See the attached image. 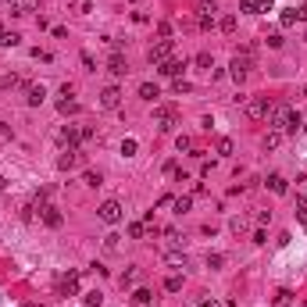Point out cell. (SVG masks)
<instances>
[{"label":"cell","mask_w":307,"mask_h":307,"mask_svg":"<svg viewBox=\"0 0 307 307\" xmlns=\"http://www.w3.org/2000/svg\"><path fill=\"white\" fill-rule=\"evenodd\" d=\"M268 47H271V50H279V47H282V36H279V33H271V36H268Z\"/></svg>","instance_id":"cell-39"},{"label":"cell","mask_w":307,"mask_h":307,"mask_svg":"<svg viewBox=\"0 0 307 307\" xmlns=\"http://www.w3.org/2000/svg\"><path fill=\"white\" fill-rule=\"evenodd\" d=\"M7 7H11V14H33V11H39V0H7Z\"/></svg>","instance_id":"cell-8"},{"label":"cell","mask_w":307,"mask_h":307,"mask_svg":"<svg viewBox=\"0 0 307 307\" xmlns=\"http://www.w3.org/2000/svg\"><path fill=\"white\" fill-rule=\"evenodd\" d=\"M304 136H307V125H304Z\"/></svg>","instance_id":"cell-51"},{"label":"cell","mask_w":307,"mask_h":307,"mask_svg":"<svg viewBox=\"0 0 307 307\" xmlns=\"http://www.w3.org/2000/svg\"><path fill=\"white\" fill-rule=\"evenodd\" d=\"M0 190H7V179H4V175H0Z\"/></svg>","instance_id":"cell-48"},{"label":"cell","mask_w":307,"mask_h":307,"mask_svg":"<svg viewBox=\"0 0 307 307\" xmlns=\"http://www.w3.org/2000/svg\"><path fill=\"white\" fill-rule=\"evenodd\" d=\"M304 14H307V11H293V7H289V11H282V25H297V22L304 18Z\"/></svg>","instance_id":"cell-22"},{"label":"cell","mask_w":307,"mask_h":307,"mask_svg":"<svg viewBox=\"0 0 307 307\" xmlns=\"http://www.w3.org/2000/svg\"><path fill=\"white\" fill-rule=\"evenodd\" d=\"M222 265H225V254H207V268L211 271H218Z\"/></svg>","instance_id":"cell-28"},{"label":"cell","mask_w":307,"mask_h":307,"mask_svg":"<svg viewBox=\"0 0 307 307\" xmlns=\"http://www.w3.org/2000/svg\"><path fill=\"white\" fill-rule=\"evenodd\" d=\"M243 11H247V14H257V0H243V4H239Z\"/></svg>","instance_id":"cell-43"},{"label":"cell","mask_w":307,"mask_h":307,"mask_svg":"<svg viewBox=\"0 0 307 307\" xmlns=\"http://www.w3.org/2000/svg\"><path fill=\"white\" fill-rule=\"evenodd\" d=\"M175 147H179V154H182V150H193V140H190V136H179Z\"/></svg>","instance_id":"cell-36"},{"label":"cell","mask_w":307,"mask_h":307,"mask_svg":"<svg viewBox=\"0 0 307 307\" xmlns=\"http://www.w3.org/2000/svg\"><path fill=\"white\" fill-rule=\"evenodd\" d=\"M289 111H293V107H286V104H275V107H271V115H268V125L282 132V129H286V118H289Z\"/></svg>","instance_id":"cell-6"},{"label":"cell","mask_w":307,"mask_h":307,"mask_svg":"<svg viewBox=\"0 0 307 307\" xmlns=\"http://www.w3.org/2000/svg\"><path fill=\"white\" fill-rule=\"evenodd\" d=\"M200 4H204V7H214V4H218V0H200Z\"/></svg>","instance_id":"cell-47"},{"label":"cell","mask_w":307,"mask_h":307,"mask_svg":"<svg viewBox=\"0 0 307 307\" xmlns=\"http://www.w3.org/2000/svg\"><path fill=\"white\" fill-rule=\"evenodd\" d=\"M100 300H104V297L93 289V293H86V300H82V304H86V307H100Z\"/></svg>","instance_id":"cell-34"},{"label":"cell","mask_w":307,"mask_h":307,"mask_svg":"<svg viewBox=\"0 0 307 307\" xmlns=\"http://www.w3.org/2000/svg\"><path fill=\"white\" fill-rule=\"evenodd\" d=\"M182 68H186V61H179V57H168L164 65H157V72H161V75H168V79H179Z\"/></svg>","instance_id":"cell-9"},{"label":"cell","mask_w":307,"mask_h":307,"mask_svg":"<svg viewBox=\"0 0 307 307\" xmlns=\"http://www.w3.org/2000/svg\"><path fill=\"white\" fill-rule=\"evenodd\" d=\"M268 190H271L275 196H286V193H289V182H286L282 175H268Z\"/></svg>","instance_id":"cell-12"},{"label":"cell","mask_w":307,"mask_h":307,"mask_svg":"<svg viewBox=\"0 0 307 307\" xmlns=\"http://www.w3.org/2000/svg\"><path fill=\"white\" fill-rule=\"evenodd\" d=\"M229 229H232L236 236H239V232H247V229H250V218H243V214H236V218L229 222Z\"/></svg>","instance_id":"cell-19"},{"label":"cell","mask_w":307,"mask_h":307,"mask_svg":"<svg viewBox=\"0 0 307 307\" xmlns=\"http://www.w3.org/2000/svg\"><path fill=\"white\" fill-rule=\"evenodd\" d=\"M14 43H18V33H11V29L0 25V47H14Z\"/></svg>","instance_id":"cell-20"},{"label":"cell","mask_w":307,"mask_h":307,"mask_svg":"<svg viewBox=\"0 0 307 307\" xmlns=\"http://www.w3.org/2000/svg\"><path fill=\"white\" fill-rule=\"evenodd\" d=\"M82 182H86V186H93V190H97V186H100V172H86V175H82Z\"/></svg>","instance_id":"cell-33"},{"label":"cell","mask_w":307,"mask_h":307,"mask_svg":"<svg viewBox=\"0 0 307 307\" xmlns=\"http://www.w3.org/2000/svg\"><path fill=\"white\" fill-rule=\"evenodd\" d=\"M196 307H218V300H214V297H200V300H196Z\"/></svg>","instance_id":"cell-44"},{"label":"cell","mask_w":307,"mask_h":307,"mask_svg":"<svg viewBox=\"0 0 307 307\" xmlns=\"http://www.w3.org/2000/svg\"><path fill=\"white\" fill-rule=\"evenodd\" d=\"M14 86H22L18 75H4V79H0V89H14Z\"/></svg>","instance_id":"cell-30"},{"label":"cell","mask_w":307,"mask_h":307,"mask_svg":"<svg viewBox=\"0 0 307 307\" xmlns=\"http://www.w3.org/2000/svg\"><path fill=\"white\" fill-rule=\"evenodd\" d=\"M79 164H82V150L79 147H68V154H61V157H57L61 172H72V168H79Z\"/></svg>","instance_id":"cell-5"},{"label":"cell","mask_w":307,"mask_h":307,"mask_svg":"<svg viewBox=\"0 0 307 307\" xmlns=\"http://www.w3.org/2000/svg\"><path fill=\"white\" fill-rule=\"evenodd\" d=\"M175 204V214H186L190 207H193V200H190V196H179V200H172Z\"/></svg>","instance_id":"cell-29"},{"label":"cell","mask_w":307,"mask_h":307,"mask_svg":"<svg viewBox=\"0 0 307 307\" xmlns=\"http://www.w3.org/2000/svg\"><path fill=\"white\" fill-rule=\"evenodd\" d=\"M214 150H218L222 157H229V154H232V140H229V136H218V143H214Z\"/></svg>","instance_id":"cell-24"},{"label":"cell","mask_w":307,"mask_h":307,"mask_svg":"<svg viewBox=\"0 0 307 307\" xmlns=\"http://www.w3.org/2000/svg\"><path fill=\"white\" fill-rule=\"evenodd\" d=\"M107 72H111V75H125V72H129L125 57H121V54H111V61H107Z\"/></svg>","instance_id":"cell-13"},{"label":"cell","mask_w":307,"mask_h":307,"mask_svg":"<svg viewBox=\"0 0 307 307\" xmlns=\"http://www.w3.org/2000/svg\"><path fill=\"white\" fill-rule=\"evenodd\" d=\"M164 265H172V268H186V254H182V250H168V254H164Z\"/></svg>","instance_id":"cell-16"},{"label":"cell","mask_w":307,"mask_h":307,"mask_svg":"<svg viewBox=\"0 0 307 307\" xmlns=\"http://www.w3.org/2000/svg\"><path fill=\"white\" fill-rule=\"evenodd\" d=\"M297 218L307 225V200H297Z\"/></svg>","instance_id":"cell-37"},{"label":"cell","mask_w":307,"mask_h":307,"mask_svg":"<svg viewBox=\"0 0 307 307\" xmlns=\"http://www.w3.org/2000/svg\"><path fill=\"white\" fill-rule=\"evenodd\" d=\"M147 236V222H132L129 225V239H143Z\"/></svg>","instance_id":"cell-25"},{"label":"cell","mask_w":307,"mask_h":307,"mask_svg":"<svg viewBox=\"0 0 307 307\" xmlns=\"http://www.w3.org/2000/svg\"><path fill=\"white\" fill-rule=\"evenodd\" d=\"M200 29H204V33H211V29H214V7H204V14H200Z\"/></svg>","instance_id":"cell-21"},{"label":"cell","mask_w":307,"mask_h":307,"mask_svg":"<svg viewBox=\"0 0 307 307\" xmlns=\"http://www.w3.org/2000/svg\"><path fill=\"white\" fill-rule=\"evenodd\" d=\"M154 125H157L161 132H172L175 129V111L168 104H157V107H154Z\"/></svg>","instance_id":"cell-2"},{"label":"cell","mask_w":307,"mask_h":307,"mask_svg":"<svg viewBox=\"0 0 307 307\" xmlns=\"http://www.w3.org/2000/svg\"><path fill=\"white\" fill-rule=\"evenodd\" d=\"M82 68H86V72H97V65H93V57H89L86 50H82Z\"/></svg>","instance_id":"cell-42"},{"label":"cell","mask_w":307,"mask_h":307,"mask_svg":"<svg viewBox=\"0 0 307 307\" xmlns=\"http://www.w3.org/2000/svg\"><path fill=\"white\" fill-rule=\"evenodd\" d=\"M190 89H193V86H190L186 79H175V93H190Z\"/></svg>","instance_id":"cell-41"},{"label":"cell","mask_w":307,"mask_h":307,"mask_svg":"<svg viewBox=\"0 0 307 307\" xmlns=\"http://www.w3.org/2000/svg\"><path fill=\"white\" fill-rule=\"evenodd\" d=\"M57 111H61V115H79V100H72V97H65V100L57 104Z\"/></svg>","instance_id":"cell-18"},{"label":"cell","mask_w":307,"mask_h":307,"mask_svg":"<svg viewBox=\"0 0 307 307\" xmlns=\"http://www.w3.org/2000/svg\"><path fill=\"white\" fill-rule=\"evenodd\" d=\"M25 307H43V304H25Z\"/></svg>","instance_id":"cell-49"},{"label":"cell","mask_w":307,"mask_h":307,"mask_svg":"<svg viewBox=\"0 0 307 307\" xmlns=\"http://www.w3.org/2000/svg\"><path fill=\"white\" fill-rule=\"evenodd\" d=\"M304 97H307V86H304Z\"/></svg>","instance_id":"cell-50"},{"label":"cell","mask_w":307,"mask_h":307,"mask_svg":"<svg viewBox=\"0 0 307 307\" xmlns=\"http://www.w3.org/2000/svg\"><path fill=\"white\" fill-rule=\"evenodd\" d=\"M136 279H140V271H136V268H129L125 275H121V286H132Z\"/></svg>","instance_id":"cell-35"},{"label":"cell","mask_w":307,"mask_h":307,"mask_svg":"<svg viewBox=\"0 0 307 307\" xmlns=\"http://www.w3.org/2000/svg\"><path fill=\"white\" fill-rule=\"evenodd\" d=\"M61 293H65V297H75V293H79V271H68L65 275V279H61Z\"/></svg>","instance_id":"cell-11"},{"label":"cell","mask_w":307,"mask_h":307,"mask_svg":"<svg viewBox=\"0 0 307 307\" xmlns=\"http://www.w3.org/2000/svg\"><path fill=\"white\" fill-rule=\"evenodd\" d=\"M196 65H200V68H211V54H196Z\"/></svg>","instance_id":"cell-45"},{"label":"cell","mask_w":307,"mask_h":307,"mask_svg":"<svg viewBox=\"0 0 307 307\" xmlns=\"http://www.w3.org/2000/svg\"><path fill=\"white\" fill-rule=\"evenodd\" d=\"M25 100H29V107H39L43 100H47V89H43V86H29V97Z\"/></svg>","instance_id":"cell-14"},{"label":"cell","mask_w":307,"mask_h":307,"mask_svg":"<svg viewBox=\"0 0 307 307\" xmlns=\"http://www.w3.org/2000/svg\"><path fill=\"white\" fill-rule=\"evenodd\" d=\"M297 129H304V121H300V115H297V111H289V118H286V129H282V132H297Z\"/></svg>","instance_id":"cell-23"},{"label":"cell","mask_w":307,"mask_h":307,"mask_svg":"<svg viewBox=\"0 0 307 307\" xmlns=\"http://www.w3.org/2000/svg\"><path fill=\"white\" fill-rule=\"evenodd\" d=\"M279 143H282V132H279V129H271V132L265 136V147H268V150H275Z\"/></svg>","instance_id":"cell-27"},{"label":"cell","mask_w":307,"mask_h":307,"mask_svg":"<svg viewBox=\"0 0 307 307\" xmlns=\"http://www.w3.org/2000/svg\"><path fill=\"white\" fill-rule=\"evenodd\" d=\"M121 154H125V157H132V154H136V140H125V143H121Z\"/></svg>","instance_id":"cell-38"},{"label":"cell","mask_w":307,"mask_h":307,"mask_svg":"<svg viewBox=\"0 0 307 307\" xmlns=\"http://www.w3.org/2000/svg\"><path fill=\"white\" fill-rule=\"evenodd\" d=\"M132 304H150V289H136V293H132Z\"/></svg>","instance_id":"cell-31"},{"label":"cell","mask_w":307,"mask_h":307,"mask_svg":"<svg viewBox=\"0 0 307 307\" xmlns=\"http://www.w3.org/2000/svg\"><path fill=\"white\" fill-rule=\"evenodd\" d=\"M172 50H175V43H172V39H157V43H154V47L147 50V61H150V65H164V61L172 57Z\"/></svg>","instance_id":"cell-1"},{"label":"cell","mask_w":307,"mask_h":307,"mask_svg":"<svg viewBox=\"0 0 307 307\" xmlns=\"http://www.w3.org/2000/svg\"><path fill=\"white\" fill-rule=\"evenodd\" d=\"M61 140H65L68 147H79V143H82V129H72V125H65V132H61Z\"/></svg>","instance_id":"cell-15"},{"label":"cell","mask_w":307,"mask_h":307,"mask_svg":"<svg viewBox=\"0 0 307 307\" xmlns=\"http://www.w3.org/2000/svg\"><path fill=\"white\" fill-rule=\"evenodd\" d=\"M39 214H43V225H50V229H61V222H65V218H61V211H57L54 204H43Z\"/></svg>","instance_id":"cell-10"},{"label":"cell","mask_w":307,"mask_h":307,"mask_svg":"<svg viewBox=\"0 0 307 307\" xmlns=\"http://www.w3.org/2000/svg\"><path fill=\"white\" fill-rule=\"evenodd\" d=\"M157 33H161V39H168V36H172V22H161Z\"/></svg>","instance_id":"cell-40"},{"label":"cell","mask_w":307,"mask_h":307,"mask_svg":"<svg viewBox=\"0 0 307 307\" xmlns=\"http://www.w3.org/2000/svg\"><path fill=\"white\" fill-rule=\"evenodd\" d=\"M118 104H121V89L118 86H107L104 93H100V107H104V111H115Z\"/></svg>","instance_id":"cell-7"},{"label":"cell","mask_w":307,"mask_h":307,"mask_svg":"<svg viewBox=\"0 0 307 307\" xmlns=\"http://www.w3.org/2000/svg\"><path fill=\"white\" fill-rule=\"evenodd\" d=\"M0 136H11V125H7L4 118H0Z\"/></svg>","instance_id":"cell-46"},{"label":"cell","mask_w":307,"mask_h":307,"mask_svg":"<svg viewBox=\"0 0 307 307\" xmlns=\"http://www.w3.org/2000/svg\"><path fill=\"white\" fill-rule=\"evenodd\" d=\"M97 214H100V222L118 225V222H121V204H118V200H104V204L97 207Z\"/></svg>","instance_id":"cell-3"},{"label":"cell","mask_w":307,"mask_h":307,"mask_svg":"<svg viewBox=\"0 0 307 307\" xmlns=\"http://www.w3.org/2000/svg\"><path fill=\"white\" fill-rule=\"evenodd\" d=\"M222 33H229V36L236 33V18H232V14H225V18H222Z\"/></svg>","instance_id":"cell-32"},{"label":"cell","mask_w":307,"mask_h":307,"mask_svg":"<svg viewBox=\"0 0 307 307\" xmlns=\"http://www.w3.org/2000/svg\"><path fill=\"white\" fill-rule=\"evenodd\" d=\"M140 97L154 104V100H157V97H161V89H157V86H154V82H140Z\"/></svg>","instance_id":"cell-17"},{"label":"cell","mask_w":307,"mask_h":307,"mask_svg":"<svg viewBox=\"0 0 307 307\" xmlns=\"http://www.w3.org/2000/svg\"><path fill=\"white\" fill-rule=\"evenodd\" d=\"M164 289H168V293H179V289H182V275H168V279H164Z\"/></svg>","instance_id":"cell-26"},{"label":"cell","mask_w":307,"mask_h":307,"mask_svg":"<svg viewBox=\"0 0 307 307\" xmlns=\"http://www.w3.org/2000/svg\"><path fill=\"white\" fill-rule=\"evenodd\" d=\"M247 115H250L254 121L268 118V115H271V104H268V97H254V100H247Z\"/></svg>","instance_id":"cell-4"}]
</instances>
